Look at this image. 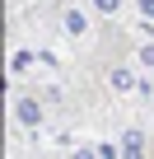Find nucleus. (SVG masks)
Returning <instances> with one entry per match:
<instances>
[{
	"label": "nucleus",
	"mask_w": 154,
	"mask_h": 159,
	"mask_svg": "<svg viewBox=\"0 0 154 159\" xmlns=\"http://www.w3.org/2000/svg\"><path fill=\"white\" fill-rule=\"evenodd\" d=\"M42 117H47V108H42V98L37 94H14V122L19 126H42Z\"/></svg>",
	"instance_id": "nucleus-1"
},
{
	"label": "nucleus",
	"mask_w": 154,
	"mask_h": 159,
	"mask_svg": "<svg viewBox=\"0 0 154 159\" xmlns=\"http://www.w3.org/2000/svg\"><path fill=\"white\" fill-rule=\"evenodd\" d=\"M61 33H65V38H84V33H89V14L75 10V5H65V10H61Z\"/></svg>",
	"instance_id": "nucleus-2"
},
{
	"label": "nucleus",
	"mask_w": 154,
	"mask_h": 159,
	"mask_svg": "<svg viewBox=\"0 0 154 159\" xmlns=\"http://www.w3.org/2000/svg\"><path fill=\"white\" fill-rule=\"evenodd\" d=\"M121 154H126V159H145V136H140V131H126V136H121Z\"/></svg>",
	"instance_id": "nucleus-3"
},
{
	"label": "nucleus",
	"mask_w": 154,
	"mask_h": 159,
	"mask_svg": "<svg viewBox=\"0 0 154 159\" xmlns=\"http://www.w3.org/2000/svg\"><path fill=\"white\" fill-rule=\"evenodd\" d=\"M108 84H112V89H131V84H135V70H131V66H112V70H108Z\"/></svg>",
	"instance_id": "nucleus-4"
},
{
	"label": "nucleus",
	"mask_w": 154,
	"mask_h": 159,
	"mask_svg": "<svg viewBox=\"0 0 154 159\" xmlns=\"http://www.w3.org/2000/svg\"><path fill=\"white\" fill-rule=\"evenodd\" d=\"M89 5H94L98 14H108V19H117V14L126 10V0H89Z\"/></svg>",
	"instance_id": "nucleus-5"
},
{
	"label": "nucleus",
	"mask_w": 154,
	"mask_h": 159,
	"mask_svg": "<svg viewBox=\"0 0 154 159\" xmlns=\"http://www.w3.org/2000/svg\"><path fill=\"white\" fill-rule=\"evenodd\" d=\"M70 159H103V154H98L94 145H80V150H70Z\"/></svg>",
	"instance_id": "nucleus-6"
},
{
	"label": "nucleus",
	"mask_w": 154,
	"mask_h": 159,
	"mask_svg": "<svg viewBox=\"0 0 154 159\" xmlns=\"http://www.w3.org/2000/svg\"><path fill=\"white\" fill-rule=\"evenodd\" d=\"M135 61H140V66H149V70H154V42H149V47H140V52H135Z\"/></svg>",
	"instance_id": "nucleus-7"
},
{
	"label": "nucleus",
	"mask_w": 154,
	"mask_h": 159,
	"mask_svg": "<svg viewBox=\"0 0 154 159\" xmlns=\"http://www.w3.org/2000/svg\"><path fill=\"white\" fill-rule=\"evenodd\" d=\"M135 10H140V14H145V19L154 24V0H135Z\"/></svg>",
	"instance_id": "nucleus-8"
}]
</instances>
